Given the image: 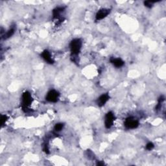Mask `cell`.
<instances>
[{
  "instance_id": "6da1fadb",
  "label": "cell",
  "mask_w": 166,
  "mask_h": 166,
  "mask_svg": "<svg viewBox=\"0 0 166 166\" xmlns=\"http://www.w3.org/2000/svg\"><path fill=\"white\" fill-rule=\"evenodd\" d=\"M71 53L73 60L77 57V55L80 53L81 47H82V41L80 39L76 38L73 40L70 44Z\"/></svg>"
},
{
  "instance_id": "7a4b0ae2",
  "label": "cell",
  "mask_w": 166,
  "mask_h": 166,
  "mask_svg": "<svg viewBox=\"0 0 166 166\" xmlns=\"http://www.w3.org/2000/svg\"><path fill=\"white\" fill-rule=\"evenodd\" d=\"M33 102V98L31 94L28 92H25L22 95V108L23 110H26L27 112L29 107Z\"/></svg>"
},
{
  "instance_id": "3957f363",
  "label": "cell",
  "mask_w": 166,
  "mask_h": 166,
  "mask_svg": "<svg viewBox=\"0 0 166 166\" xmlns=\"http://www.w3.org/2000/svg\"><path fill=\"white\" fill-rule=\"evenodd\" d=\"M125 126L128 129H134L138 127L139 125V122L133 117H128L125 120L124 123Z\"/></svg>"
},
{
  "instance_id": "277c9868",
  "label": "cell",
  "mask_w": 166,
  "mask_h": 166,
  "mask_svg": "<svg viewBox=\"0 0 166 166\" xmlns=\"http://www.w3.org/2000/svg\"><path fill=\"white\" fill-rule=\"evenodd\" d=\"M115 120V115L112 112H109L105 115V125L107 128H111L114 124Z\"/></svg>"
},
{
  "instance_id": "5b68a950",
  "label": "cell",
  "mask_w": 166,
  "mask_h": 166,
  "mask_svg": "<svg viewBox=\"0 0 166 166\" xmlns=\"http://www.w3.org/2000/svg\"><path fill=\"white\" fill-rule=\"evenodd\" d=\"M59 96L60 94L57 91L55 90V89H51L47 93L46 96V100L47 101L51 102H56L59 98Z\"/></svg>"
},
{
  "instance_id": "8992f818",
  "label": "cell",
  "mask_w": 166,
  "mask_h": 166,
  "mask_svg": "<svg viewBox=\"0 0 166 166\" xmlns=\"http://www.w3.org/2000/svg\"><path fill=\"white\" fill-rule=\"evenodd\" d=\"M110 10L108 9H100L98 12H97L96 16V20H102L105 17H107L108 15L110 14Z\"/></svg>"
},
{
  "instance_id": "52a82bcc",
  "label": "cell",
  "mask_w": 166,
  "mask_h": 166,
  "mask_svg": "<svg viewBox=\"0 0 166 166\" xmlns=\"http://www.w3.org/2000/svg\"><path fill=\"white\" fill-rule=\"evenodd\" d=\"M109 98H110V97L107 94L101 95V96H100L97 100V101H96L97 105L100 107H103L104 105L106 104V102L109 101Z\"/></svg>"
},
{
  "instance_id": "ba28073f",
  "label": "cell",
  "mask_w": 166,
  "mask_h": 166,
  "mask_svg": "<svg viewBox=\"0 0 166 166\" xmlns=\"http://www.w3.org/2000/svg\"><path fill=\"white\" fill-rule=\"evenodd\" d=\"M41 56L42 57V59H43L47 63H48V64H52L54 63L53 60L51 56V54H50V53L47 51V50H45V51L42 52Z\"/></svg>"
},
{
  "instance_id": "9c48e42d",
  "label": "cell",
  "mask_w": 166,
  "mask_h": 166,
  "mask_svg": "<svg viewBox=\"0 0 166 166\" xmlns=\"http://www.w3.org/2000/svg\"><path fill=\"white\" fill-rule=\"evenodd\" d=\"M110 62H111V63H112V64H114L116 68L122 67L125 64L124 61H123L122 59H119V58H117V59L112 58V59H110Z\"/></svg>"
},
{
  "instance_id": "30bf717a",
  "label": "cell",
  "mask_w": 166,
  "mask_h": 166,
  "mask_svg": "<svg viewBox=\"0 0 166 166\" xmlns=\"http://www.w3.org/2000/svg\"><path fill=\"white\" fill-rule=\"evenodd\" d=\"M64 8L63 7H57L56 9L53 10V18H59L60 15L61 14V13L64 11Z\"/></svg>"
},
{
  "instance_id": "8fae6325",
  "label": "cell",
  "mask_w": 166,
  "mask_h": 166,
  "mask_svg": "<svg viewBox=\"0 0 166 166\" xmlns=\"http://www.w3.org/2000/svg\"><path fill=\"white\" fill-rule=\"evenodd\" d=\"M14 33V28H11L7 31V32L4 35V38L5 39H7L10 38V36H12Z\"/></svg>"
},
{
  "instance_id": "7c38bea8",
  "label": "cell",
  "mask_w": 166,
  "mask_h": 166,
  "mask_svg": "<svg viewBox=\"0 0 166 166\" xmlns=\"http://www.w3.org/2000/svg\"><path fill=\"white\" fill-rule=\"evenodd\" d=\"M63 127H64V124L63 123H57V124L55 125L54 129L55 131L59 132L62 130Z\"/></svg>"
},
{
  "instance_id": "4fadbf2b",
  "label": "cell",
  "mask_w": 166,
  "mask_h": 166,
  "mask_svg": "<svg viewBox=\"0 0 166 166\" xmlns=\"http://www.w3.org/2000/svg\"><path fill=\"white\" fill-rule=\"evenodd\" d=\"M155 1H144V5L145 6L148 7V8H151L152 6V3H154Z\"/></svg>"
},
{
  "instance_id": "5bb4252c",
  "label": "cell",
  "mask_w": 166,
  "mask_h": 166,
  "mask_svg": "<svg viewBox=\"0 0 166 166\" xmlns=\"http://www.w3.org/2000/svg\"><path fill=\"white\" fill-rule=\"evenodd\" d=\"M7 120V117L6 116V115H1V125L3 126Z\"/></svg>"
},
{
  "instance_id": "9a60e30c",
  "label": "cell",
  "mask_w": 166,
  "mask_h": 166,
  "mask_svg": "<svg viewBox=\"0 0 166 166\" xmlns=\"http://www.w3.org/2000/svg\"><path fill=\"white\" fill-rule=\"evenodd\" d=\"M154 144L151 143V142H149V143H148L147 144V146H146V149L147 150H149V151H151V150H152V149L154 148Z\"/></svg>"
},
{
  "instance_id": "2e32d148",
  "label": "cell",
  "mask_w": 166,
  "mask_h": 166,
  "mask_svg": "<svg viewBox=\"0 0 166 166\" xmlns=\"http://www.w3.org/2000/svg\"><path fill=\"white\" fill-rule=\"evenodd\" d=\"M105 164L103 162L102 163H101V162H99V163H97V165H103Z\"/></svg>"
}]
</instances>
